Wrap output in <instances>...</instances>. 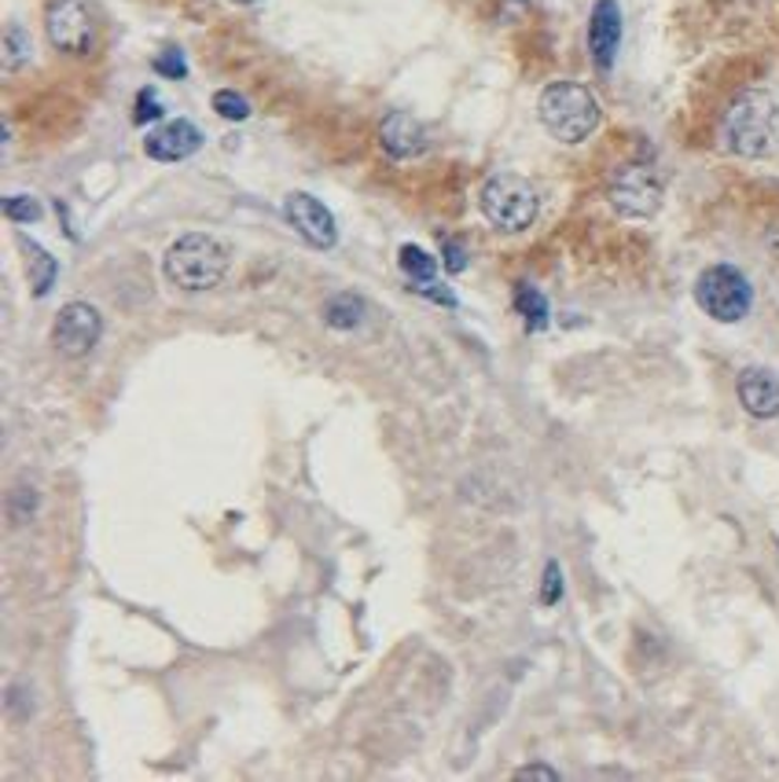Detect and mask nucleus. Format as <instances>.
<instances>
[{
	"label": "nucleus",
	"instance_id": "21",
	"mask_svg": "<svg viewBox=\"0 0 779 782\" xmlns=\"http://www.w3.org/2000/svg\"><path fill=\"white\" fill-rule=\"evenodd\" d=\"M559 599H563V569H559V562H548V566H544V584H541V602L555 606Z\"/></svg>",
	"mask_w": 779,
	"mask_h": 782
},
{
	"label": "nucleus",
	"instance_id": "5",
	"mask_svg": "<svg viewBox=\"0 0 779 782\" xmlns=\"http://www.w3.org/2000/svg\"><path fill=\"white\" fill-rule=\"evenodd\" d=\"M695 302L717 324H739L754 308V286L735 264H710L695 280Z\"/></svg>",
	"mask_w": 779,
	"mask_h": 782
},
{
	"label": "nucleus",
	"instance_id": "2",
	"mask_svg": "<svg viewBox=\"0 0 779 782\" xmlns=\"http://www.w3.org/2000/svg\"><path fill=\"white\" fill-rule=\"evenodd\" d=\"M228 264H232V253L221 239L206 236V231H188L170 242L162 272L181 291H214L228 275Z\"/></svg>",
	"mask_w": 779,
	"mask_h": 782
},
{
	"label": "nucleus",
	"instance_id": "12",
	"mask_svg": "<svg viewBox=\"0 0 779 782\" xmlns=\"http://www.w3.org/2000/svg\"><path fill=\"white\" fill-rule=\"evenodd\" d=\"M735 393H739V404L754 419H776L779 415V379L765 368H746L735 379Z\"/></svg>",
	"mask_w": 779,
	"mask_h": 782
},
{
	"label": "nucleus",
	"instance_id": "23",
	"mask_svg": "<svg viewBox=\"0 0 779 782\" xmlns=\"http://www.w3.org/2000/svg\"><path fill=\"white\" fill-rule=\"evenodd\" d=\"M155 118H162V99L151 93V88H140L133 121H137V126H148V121H155Z\"/></svg>",
	"mask_w": 779,
	"mask_h": 782
},
{
	"label": "nucleus",
	"instance_id": "9",
	"mask_svg": "<svg viewBox=\"0 0 779 782\" xmlns=\"http://www.w3.org/2000/svg\"><path fill=\"white\" fill-rule=\"evenodd\" d=\"M283 217H288V225L316 250H332L335 242H338L335 214L316 195H310V192L288 195V203H283Z\"/></svg>",
	"mask_w": 779,
	"mask_h": 782
},
{
	"label": "nucleus",
	"instance_id": "13",
	"mask_svg": "<svg viewBox=\"0 0 779 782\" xmlns=\"http://www.w3.org/2000/svg\"><path fill=\"white\" fill-rule=\"evenodd\" d=\"M379 143L390 159H401V162L415 159V154L426 151V129L412 115H404V110H390L379 126Z\"/></svg>",
	"mask_w": 779,
	"mask_h": 782
},
{
	"label": "nucleus",
	"instance_id": "11",
	"mask_svg": "<svg viewBox=\"0 0 779 782\" xmlns=\"http://www.w3.org/2000/svg\"><path fill=\"white\" fill-rule=\"evenodd\" d=\"M621 48V8L618 0H596L588 19V52L603 74L610 70Z\"/></svg>",
	"mask_w": 779,
	"mask_h": 782
},
{
	"label": "nucleus",
	"instance_id": "18",
	"mask_svg": "<svg viewBox=\"0 0 779 782\" xmlns=\"http://www.w3.org/2000/svg\"><path fill=\"white\" fill-rule=\"evenodd\" d=\"M30 59V41H26V30L19 26V22H12L4 33V66L8 70H19Z\"/></svg>",
	"mask_w": 779,
	"mask_h": 782
},
{
	"label": "nucleus",
	"instance_id": "3",
	"mask_svg": "<svg viewBox=\"0 0 779 782\" xmlns=\"http://www.w3.org/2000/svg\"><path fill=\"white\" fill-rule=\"evenodd\" d=\"M541 126L552 132L559 143H585L599 129V99L581 82H552L537 99Z\"/></svg>",
	"mask_w": 779,
	"mask_h": 782
},
{
	"label": "nucleus",
	"instance_id": "16",
	"mask_svg": "<svg viewBox=\"0 0 779 782\" xmlns=\"http://www.w3.org/2000/svg\"><path fill=\"white\" fill-rule=\"evenodd\" d=\"M515 308H519V316L526 319V327L530 330H541L548 324V297L530 283L515 286Z\"/></svg>",
	"mask_w": 779,
	"mask_h": 782
},
{
	"label": "nucleus",
	"instance_id": "7",
	"mask_svg": "<svg viewBox=\"0 0 779 782\" xmlns=\"http://www.w3.org/2000/svg\"><path fill=\"white\" fill-rule=\"evenodd\" d=\"M45 33L63 55H89L96 44V19L85 0H48Z\"/></svg>",
	"mask_w": 779,
	"mask_h": 782
},
{
	"label": "nucleus",
	"instance_id": "26",
	"mask_svg": "<svg viewBox=\"0 0 779 782\" xmlns=\"http://www.w3.org/2000/svg\"><path fill=\"white\" fill-rule=\"evenodd\" d=\"M232 4H244V8H250V4H261V0H232Z\"/></svg>",
	"mask_w": 779,
	"mask_h": 782
},
{
	"label": "nucleus",
	"instance_id": "8",
	"mask_svg": "<svg viewBox=\"0 0 779 782\" xmlns=\"http://www.w3.org/2000/svg\"><path fill=\"white\" fill-rule=\"evenodd\" d=\"M104 335V316L100 308H93L89 302H71L56 313V324H52V346H56L63 357H85L93 352V346Z\"/></svg>",
	"mask_w": 779,
	"mask_h": 782
},
{
	"label": "nucleus",
	"instance_id": "4",
	"mask_svg": "<svg viewBox=\"0 0 779 782\" xmlns=\"http://www.w3.org/2000/svg\"><path fill=\"white\" fill-rule=\"evenodd\" d=\"M478 206L493 228L511 231V236L533 228V220L541 217V195H537V187L519 173L489 176L478 192Z\"/></svg>",
	"mask_w": 779,
	"mask_h": 782
},
{
	"label": "nucleus",
	"instance_id": "25",
	"mask_svg": "<svg viewBox=\"0 0 779 782\" xmlns=\"http://www.w3.org/2000/svg\"><path fill=\"white\" fill-rule=\"evenodd\" d=\"M515 779H544V782H555V779H559V771L544 768V764H526V768L515 771Z\"/></svg>",
	"mask_w": 779,
	"mask_h": 782
},
{
	"label": "nucleus",
	"instance_id": "24",
	"mask_svg": "<svg viewBox=\"0 0 779 782\" xmlns=\"http://www.w3.org/2000/svg\"><path fill=\"white\" fill-rule=\"evenodd\" d=\"M442 258L448 272H464L467 269V250L459 247L456 239H442Z\"/></svg>",
	"mask_w": 779,
	"mask_h": 782
},
{
	"label": "nucleus",
	"instance_id": "22",
	"mask_svg": "<svg viewBox=\"0 0 779 782\" xmlns=\"http://www.w3.org/2000/svg\"><path fill=\"white\" fill-rule=\"evenodd\" d=\"M155 74H162V77H170V82H181L184 74H188V63H184V55L177 52V48H170V52H162L155 63Z\"/></svg>",
	"mask_w": 779,
	"mask_h": 782
},
{
	"label": "nucleus",
	"instance_id": "10",
	"mask_svg": "<svg viewBox=\"0 0 779 782\" xmlns=\"http://www.w3.org/2000/svg\"><path fill=\"white\" fill-rule=\"evenodd\" d=\"M199 148H203V129L188 118L162 121V126L151 129L144 140L148 159H155V162H184Z\"/></svg>",
	"mask_w": 779,
	"mask_h": 782
},
{
	"label": "nucleus",
	"instance_id": "1",
	"mask_svg": "<svg viewBox=\"0 0 779 782\" xmlns=\"http://www.w3.org/2000/svg\"><path fill=\"white\" fill-rule=\"evenodd\" d=\"M724 151L743 159H765L779 148V107L768 93H743L724 115Z\"/></svg>",
	"mask_w": 779,
	"mask_h": 782
},
{
	"label": "nucleus",
	"instance_id": "14",
	"mask_svg": "<svg viewBox=\"0 0 779 782\" xmlns=\"http://www.w3.org/2000/svg\"><path fill=\"white\" fill-rule=\"evenodd\" d=\"M324 319H327V327H335V330H354L360 319H365V302H360L357 294H335V297H327Z\"/></svg>",
	"mask_w": 779,
	"mask_h": 782
},
{
	"label": "nucleus",
	"instance_id": "19",
	"mask_svg": "<svg viewBox=\"0 0 779 782\" xmlns=\"http://www.w3.org/2000/svg\"><path fill=\"white\" fill-rule=\"evenodd\" d=\"M4 214L19 220V225H34V220L45 217V209H41V203L34 195H8L4 198Z\"/></svg>",
	"mask_w": 779,
	"mask_h": 782
},
{
	"label": "nucleus",
	"instance_id": "17",
	"mask_svg": "<svg viewBox=\"0 0 779 782\" xmlns=\"http://www.w3.org/2000/svg\"><path fill=\"white\" fill-rule=\"evenodd\" d=\"M26 250H30V283H34V294H48L52 283H56L59 264L48 250L30 247V242H26Z\"/></svg>",
	"mask_w": 779,
	"mask_h": 782
},
{
	"label": "nucleus",
	"instance_id": "6",
	"mask_svg": "<svg viewBox=\"0 0 779 782\" xmlns=\"http://www.w3.org/2000/svg\"><path fill=\"white\" fill-rule=\"evenodd\" d=\"M662 195H666L662 176L643 162L618 165L607 181V198L621 217H636V220L654 217L658 206H662Z\"/></svg>",
	"mask_w": 779,
	"mask_h": 782
},
{
	"label": "nucleus",
	"instance_id": "15",
	"mask_svg": "<svg viewBox=\"0 0 779 782\" xmlns=\"http://www.w3.org/2000/svg\"><path fill=\"white\" fill-rule=\"evenodd\" d=\"M398 261H401V272L409 275V280H412L415 286L434 283V275H437V261H434L423 247H415V242H404V247L398 250Z\"/></svg>",
	"mask_w": 779,
	"mask_h": 782
},
{
	"label": "nucleus",
	"instance_id": "20",
	"mask_svg": "<svg viewBox=\"0 0 779 782\" xmlns=\"http://www.w3.org/2000/svg\"><path fill=\"white\" fill-rule=\"evenodd\" d=\"M214 110L225 121H247L250 118V104L239 93H232V88H221V93H214Z\"/></svg>",
	"mask_w": 779,
	"mask_h": 782
}]
</instances>
